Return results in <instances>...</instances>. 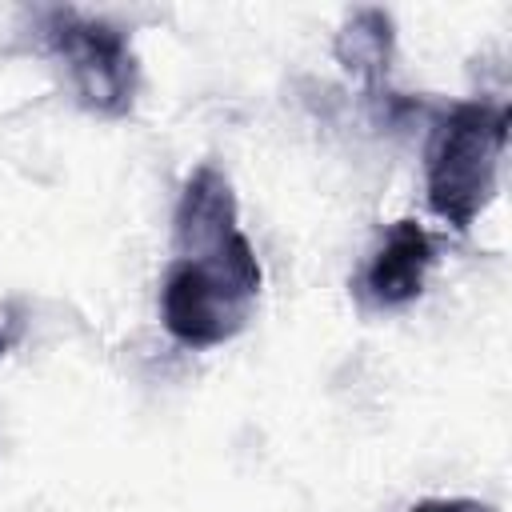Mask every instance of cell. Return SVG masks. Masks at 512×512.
<instances>
[{"mask_svg": "<svg viewBox=\"0 0 512 512\" xmlns=\"http://www.w3.org/2000/svg\"><path fill=\"white\" fill-rule=\"evenodd\" d=\"M260 288V256L236 228L216 244L176 252L160 280V324L180 348H220L248 328Z\"/></svg>", "mask_w": 512, "mask_h": 512, "instance_id": "cell-1", "label": "cell"}, {"mask_svg": "<svg viewBox=\"0 0 512 512\" xmlns=\"http://www.w3.org/2000/svg\"><path fill=\"white\" fill-rule=\"evenodd\" d=\"M504 144L508 104L460 100L436 116L424 152V192L428 208L456 232H468L476 216L492 204Z\"/></svg>", "mask_w": 512, "mask_h": 512, "instance_id": "cell-2", "label": "cell"}, {"mask_svg": "<svg viewBox=\"0 0 512 512\" xmlns=\"http://www.w3.org/2000/svg\"><path fill=\"white\" fill-rule=\"evenodd\" d=\"M44 36L56 60H64L76 100L96 116H124L136 104L140 68L128 32L100 16L76 8H52L44 16Z\"/></svg>", "mask_w": 512, "mask_h": 512, "instance_id": "cell-3", "label": "cell"}, {"mask_svg": "<svg viewBox=\"0 0 512 512\" xmlns=\"http://www.w3.org/2000/svg\"><path fill=\"white\" fill-rule=\"evenodd\" d=\"M432 260H436V248H432L428 228L416 224V220H396L388 228L384 244L364 264V272L356 280V292L372 308H384V312L404 308L424 292Z\"/></svg>", "mask_w": 512, "mask_h": 512, "instance_id": "cell-4", "label": "cell"}, {"mask_svg": "<svg viewBox=\"0 0 512 512\" xmlns=\"http://www.w3.org/2000/svg\"><path fill=\"white\" fill-rule=\"evenodd\" d=\"M236 228H240V204H236L228 172L212 160L196 164L192 176L184 180L176 212H172V248L192 252V248L232 236Z\"/></svg>", "mask_w": 512, "mask_h": 512, "instance_id": "cell-5", "label": "cell"}, {"mask_svg": "<svg viewBox=\"0 0 512 512\" xmlns=\"http://www.w3.org/2000/svg\"><path fill=\"white\" fill-rule=\"evenodd\" d=\"M332 52L356 80H364L372 100H388L392 96L388 92V64H392V52H396V28H392V16L384 8L352 12L344 20V28L336 32Z\"/></svg>", "mask_w": 512, "mask_h": 512, "instance_id": "cell-6", "label": "cell"}, {"mask_svg": "<svg viewBox=\"0 0 512 512\" xmlns=\"http://www.w3.org/2000/svg\"><path fill=\"white\" fill-rule=\"evenodd\" d=\"M408 512H496V508L476 496H428V500L412 504Z\"/></svg>", "mask_w": 512, "mask_h": 512, "instance_id": "cell-7", "label": "cell"}, {"mask_svg": "<svg viewBox=\"0 0 512 512\" xmlns=\"http://www.w3.org/2000/svg\"><path fill=\"white\" fill-rule=\"evenodd\" d=\"M20 332H24V320H20V312H16V308L0 312V356H8V352L16 348Z\"/></svg>", "mask_w": 512, "mask_h": 512, "instance_id": "cell-8", "label": "cell"}]
</instances>
